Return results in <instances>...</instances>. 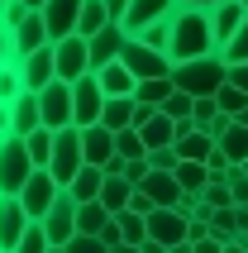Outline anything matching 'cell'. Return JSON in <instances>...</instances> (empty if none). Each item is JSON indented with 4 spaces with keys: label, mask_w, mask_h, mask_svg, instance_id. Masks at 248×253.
Returning a JSON list of instances; mask_svg holds the SVG:
<instances>
[{
    "label": "cell",
    "mask_w": 248,
    "mask_h": 253,
    "mask_svg": "<svg viewBox=\"0 0 248 253\" xmlns=\"http://www.w3.org/2000/svg\"><path fill=\"white\" fill-rule=\"evenodd\" d=\"M220 53V39H215V14L210 10H186L181 5L172 14V43H167V57L172 62H196V57H215Z\"/></svg>",
    "instance_id": "obj_1"
},
{
    "label": "cell",
    "mask_w": 248,
    "mask_h": 253,
    "mask_svg": "<svg viewBox=\"0 0 248 253\" xmlns=\"http://www.w3.org/2000/svg\"><path fill=\"white\" fill-rule=\"evenodd\" d=\"M172 82H177V91H186L191 100L220 96V86L229 82V62H224L220 53L215 57H196V62H177V67H172Z\"/></svg>",
    "instance_id": "obj_2"
},
{
    "label": "cell",
    "mask_w": 248,
    "mask_h": 253,
    "mask_svg": "<svg viewBox=\"0 0 248 253\" xmlns=\"http://www.w3.org/2000/svg\"><path fill=\"white\" fill-rule=\"evenodd\" d=\"M34 172H39V163H34L24 139H14V134L0 139V196H19Z\"/></svg>",
    "instance_id": "obj_3"
},
{
    "label": "cell",
    "mask_w": 248,
    "mask_h": 253,
    "mask_svg": "<svg viewBox=\"0 0 248 253\" xmlns=\"http://www.w3.org/2000/svg\"><path fill=\"white\" fill-rule=\"evenodd\" d=\"M82 168H86V153H82V125L57 129V139H53V163H48V172H53L62 186H72Z\"/></svg>",
    "instance_id": "obj_4"
},
{
    "label": "cell",
    "mask_w": 248,
    "mask_h": 253,
    "mask_svg": "<svg viewBox=\"0 0 248 253\" xmlns=\"http://www.w3.org/2000/svg\"><path fill=\"white\" fill-rule=\"evenodd\" d=\"M120 62H124L129 72H134L138 82H153V77H172V67H177V62H172V57H167L163 48H148L143 39H129V43H124Z\"/></svg>",
    "instance_id": "obj_5"
},
{
    "label": "cell",
    "mask_w": 248,
    "mask_h": 253,
    "mask_svg": "<svg viewBox=\"0 0 248 253\" xmlns=\"http://www.w3.org/2000/svg\"><path fill=\"white\" fill-rule=\"evenodd\" d=\"M43 129H72L77 125V105H72V82H53L39 91Z\"/></svg>",
    "instance_id": "obj_6"
},
{
    "label": "cell",
    "mask_w": 248,
    "mask_h": 253,
    "mask_svg": "<svg viewBox=\"0 0 248 253\" xmlns=\"http://www.w3.org/2000/svg\"><path fill=\"white\" fill-rule=\"evenodd\" d=\"M105 86H100V77L96 72H86L82 82H72V105H77V125L82 129H91V125H100V115H105Z\"/></svg>",
    "instance_id": "obj_7"
},
{
    "label": "cell",
    "mask_w": 248,
    "mask_h": 253,
    "mask_svg": "<svg viewBox=\"0 0 248 253\" xmlns=\"http://www.w3.org/2000/svg\"><path fill=\"white\" fill-rule=\"evenodd\" d=\"M77 206H82V201H77L67 186H62L57 206L43 215V229H48V244H53V249H67V244L77 239Z\"/></svg>",
    "instance_id": "obj_8"
},
{
    "label": "cell",
    "mask_w": 248,
    "mask_h": 253,
    "mask_svg": "<svg viewBox=\"0 0 248 253\" xmlns=\"http://www.w3.org/2000/svg\"><path fill=\"white\" fill-rule=\"evenodd\" d=\"M57 196H62V182H57V177H53L48 168H39L34 177H29V186L19 191V206H24V211L34 215V220H43V215H48V211L57 206Z\"/></svg>",
    "instance_id": "obj_9"
},
{
    "label": "cell",
    "mask_w": 248,
    "mask_h": 253,
    "mask_svg": "<svg viewBox=\"0 0 248 253\" xmlns=\"http://www.w3.org/2000/svg\"><path fill=\"white\" fill-rule=\"evenodd\" d=\"M177 10H181V0H129L124 29H129V39H138V34H148L153 24H167Z\"/></svg>",
    "instance_id": "obj_10"
},
{
    "label": "cell",
    "mask_w": 248,
    "mask_h": 253,
    "mask_svg": "<svg viewBox=\"0 0 248 253\" xmlns=\"http://www.w3.org/2000/svg\"><path fill=\"white\" fill-rule=\"evenodd\" d=\"M53 53H57V82H82L86 72H96L91 67V43H86L82 34L53 43Z\"/></svg>",
    "instance_id": "obj_11"
},
{
    "label": "cell",
    "mask_w": 248,
    "mask_h": 253,
    "mask_svg": "<svg viewBox=\"0 0 248 253\" xmlns=\"http://www.w3.org/2000/svg\"><path fill=\"white\" fill-rule=\"evenodd\" d=\"M210 139H215V148H220L234 168H244L248 163V125H239V120H229V115H220L215 125L206 129Z\"/></svg>",
    "instance_id": "obj_12"
},
{
    "label": "cell",
    "mask_w": 248,
    "mask_h": 253,
    "mask_svg": "<svg viewBox=\"0 0 248 253\" xmlns=\"http://www.w3.org/2000/svg\"><path fill=\"white\" fill-rule=\"evenodd\" d=\"M34 225V215L19 206V196H0V253H14L24 229Z\"/></svg>",
    "instance_id": "obj_13"
},
{
    "label": "cell",
    "mask_w": 248,
    "mask_h": 253,
    "mask_svg": "<svg viewBox=\"0 0 248 253\" xmlns=\"http://www.w3.org/2000/svg\"><path fill=\"white\" fill-rule=\"evenodd\" d=\"M82 5H86V0H48V5H43V24H48V39H53V43H62V39L77 34Z\"/></svg>",
    "instance_id": "obj_14"
},
{
    "label": "cell",
    "mask_w": 248,
    "mask_h": 253,
    "mask_svg": "<svg viewBox=\"0 0 248 253\" xmlns=\"http://www.w3.org/2000/svg\"><path fill=\"white\" fill-rule=\"evenodd\" d=\"M19 77H24L29 91L53 86V82H57V53H53V43H48V48H39V53H29V57H19Z\"/></svg>",
    "instance_id": "obj_15"
},
{
    "label": "cell",
    "mask_w": 248,
    "mask_h": 253,
    "mask_svg": "<svg viewBox=\"0 0 248 253\" xmlns=\"http://www.w3.org/2000/svg\"><path fill=\"white\" fill-rule=\"evenodd\" d=\"M91 43V67H110V62H120V53H124V43H129V29L124 24H105L96 34V39H86Z\"/></svg>",
    "instance_id": "obj_16"
},
{
    "label": "cell",
    "mask_w": 248,
    "mask_h": 253,
    "mask_svg": "<svg viewBox=\"0 0 248 253\" xmlns=\"http://www.w3.org/2000/svg\"><path fill=\"white\" fill-rule=\"evenodd\" d=\"M186 229H191V220H186L181 211H153L148 215V239H158L163 249L186 244Z\"/></svg>",
    "instance_id": "obj_17"
},
{
    "label": "cell",
    "mask_w": 248,
    "mask_h": 253,
    "mask_svg": "<svg viewBox=\"0 0 248 253\" xmlns=\"http://www.w3.org/2000/svg\"><path fill=\"white\" fill-rule=\"evenodd\" d=\"M14 57H29V53H39V48H48V24H43V10H29L24 24H14Z\"/></svg>",
    "instance_id": "obj_18"
},
{
    "label": "cell",
    "mask_w": 248,
    "mask_h": 253,
    "mask_svg": "<svg viewBox=\"0 0 248 253\" xmlns=\"http://www.w3.org/2000/svg\"><path fill=\"white\" fill-rule=\"evenodd\" d=\"M82 153H86L91 168H105V163L115 158V129H105V125L82 129Z\"/></svg>",
    "instance_id": "obj_19"
},
{
    "label": "cell",
    "mask_w": 248,
    "mask_h": 253,
    "mask_svg": "<svg viewBox=\"0 0 248 253\" xmlns=\"http://www.w3.org/2000/svg\"><path fill=\"white\" fill-rule=\"evenodd\" d=\"M143 191L153 196V206H158V211H177V206H181V196H186V191H181V182L172 177V172H148Z\"/></svg>",
    "instance_id": "obj_20"
},
{
    "label": "cell",
    "mask_w": 248,
    "mask_h": 253,
    "mask_svg": "<svg viewBox=\"0 0 248 253\" xmlns=\"http://www.w3.org/2000/svg\"><path fill=\"white\" fill-rule=\"evenodd\" d=\"M100 125L115 129V134H120V129H134V125H138V100H134V96H110V100H105Z\"/></svg>",
    "instance_id": "obj_21"
},
{
    "label": "cell",
    "mask_w": 248,
    "mask_h": 253,
    "mask_svg": "<svg viewBox=\"0 0 248 253\" xmlns=\"http://www.w3.org/2000/svg\"><path fill=\"white\" fill-rule=\"evenodd\" d=\"M34 129H43V110H39V91H24L14 100V139H29Z\"/></svg>",
    "instance_id": "obj_22"
},
{
    "label": "cell",
    "mask_w": 248,
    "mask_h": 253,
    "mask_svg": "<svg viewBox=\"0 0 248 253\" xmlns=\"http://www.w3.org/2000/svg\"><path fill=\"white\" fill-rule=\"evenodd\" d=\"M138 134H143V143H148V153L153 148H172V143H177V120H167L163 110H153L148 125H138Z\"/></svg>",
    "instance_id": "obj_23"
},
{
    "label": "cell",
    "mask_w": 248,
    "mask_h": 253,
    "mask_svg": "<svg viewBox=\"0 0 248 253\" xmlns=\"http://www.w3.org/2000/svg\"><path fill=\"white\" fill-rule=\"evenodd\" d=\"M210 14H215V39H220V48H224V43L239 34V24L248 19V5H239V0H224L220 10H210Z\"/></svg>",
    "instance_id": "obj_24"
},
{
    "label": "cell",
    "mask_w": 248,
    "mask_h": 253,
    "mask_svg": "<svg viewBox=\"0 0 248 253\" xmlns=\"http://www.w3.org/2000/svg\"><path fill=\"white\" fill-rule=\"evenodd\" d=\"M134 191H138V186L129 182V177H110V172H105V191H100V206H105L110 215H120V211H129Z\"/></svg>",
    "instance_id": "obj_25"
},
{
    "label": "cell",
    "mask_w": 248,
    "mask_h": 253,
    "mask_svg": "<svg viewBox=\"0 0 248 253\" xmlns=\"http://www.w3.org/2000/svg\"><path fill=\"white\" fill-rule=\"evenodd\" d=\"M96 77H100V86H105V96H134V91H138V77L124 67V62H110V67H100Z\"/></svg>",
    "instance_id": "obj_26"
},
{
    "label": "cell",
    "mask_w": 248,
    "mask_h": 253,
    "mask_svg": "<svg viewBox=\"0 0 248 253\" xmlns=\"http://www.w3.org/2000/svg\"><path fill=\"white\" fill-rule=\"evenodd\" d=\"M105 24H115V19H110V5H105V0H86V5H82V19H77V34H82V39H96Z\"/></svg>",
    "instance_id": "obj_27"
},
{
    "label": "cell",
    "mask_w": 248,
    "mask_h": 253,
    "mask_svg": "<svg viewBox=\"0 0 248 253\" xmlns=\"http://www.w3.org/2000/svg\"><path fill=\"white\" fill-rule=\"evenodd\" d=\"M115 215L100 206V201H82L77 206V234H105V225H110Z\"/></svg>",
    "instance_id": "obj_28"
},
{
    "label": "cell",
    "mask_w": 248,
    "mask_h": 253,
    "mask_svg": "<svg viewBox=\"0 0 248 253\" xmlns=\"http://www.w3.org/2000/svg\"><path fill=\"white\" fill-rule=\"evenodd\" d=\"M67 191H72L77 201H100V191H105V168H91V163H86Z\"/></svg>",
    "instance_id": "obj_29"
},
{
    "label": "cell",
    "mask_w": 248,
    "mask_h": 253,
    "mask_svg": "<svg viewBox=\"0 0 248 253\" xmlns=\"http://www.w3.org/2000/svg\"><path fill=\"white\" fill-rule=\"evenodd\" d=\"M177 91V82L172 77H153V82H138V91H134V100L138 105H148V110H163V100Z\"/></svg>",
    "instance_id": "obj_30"
},
{
    "label": "cell",
    "mask_w": 248,
    "mask_h": 253,
    "mask_svg": "<svg viewBox=\"0 0 248 253\" xmlns=\"http://www.w3.org/2000/svg\"><path fill=\"white\" fill-rule=\"evenodd\" d=\"M172 177H177V182H181V191H191V196H201V191L210 186V168H206V163H181Z\"/></svg>",
    "instance_id": "obj_31"
},
{
    "label": "cell",
    "mask_w": 248,
    "mask_h": 253,
    "mask_svg": "<svg viewBox=\"0 0 248 253\" xmlns=\"http://www.w3.org/2000/svg\"><path fill=\"white\" fill-rule=\"evenodd\" d=\"M210 239H220V244H239V215H234V206L210 215Z\"/></svg>",
    "instance_id": "obj_32"
},
{
    "label": "cell",
    "mask_w": 248,
    "mask_h": 253,
    "mask_svg": "<svg viewBox=\"0 0 248 253\" xmlns=\"http://www.w3.org/2000/svg\"><path fill=\"white\" fill-rule=\"evenodd\" d=\"M24 91H29V86H24V77H19V62H5V67H0V100L14 105Z\"/></svg>",
    "instance_id": "obj_33"
},
{
    "label": "cell",
    "mask_w": 248,
    "mask_h": 253,
    "mask_svg": "<svg viewBox=\"0 0 248 253\" xmlns=\"http://www.w3.org/2000/svg\"><path fill=\"white\" fill-rule=\"evenodd\" d=\"M115 153L129 158V163H138V158H148V143H143L138 129H120V134H115Z\"/></svg>",
    "instance_id": "obj_34"
},
{
    "label": "cell",
    "mask_w": 248,
    "mask_h": 253,
    "mask_svg": "<svg viewBox=\"0 0 248 253\" xmlns=\"http://www.w3.org/2000/svg\"><path fill=\"white\" fill-rule=\"evenodd\" d=\"M115 220H120L124 244H143V239H148V215H138V211H120Z\"/></svg>",
    "instance_id": "obj_35"
},
{
    "label": "cell",
    "mask_w": 248,
    "mask_h": 253,
    "mask_svg": "<svg viewBox=\"0 0 248 253\" xmlns=\"http://www.w3.org/2000/svg\"><path fill=\"white\" fill-rule=\"evenodd\" d=\"M53 139H57V129H34V134H29V153H34V163H39V168H48V163H53Z\"/></svg>",
    "instance_id": "obj_36"
},
{
    "label": "cell",
    "mask_w": 248,
    "mask_h": 253,
    "mask_svg": "<svg viewBox=\"0 0 248 253\" xmlns=\"http://www.w3.org/2000/svg\"><path fill=\"white\" fill-rule=\"evenodd\" d=\"M215 100H220V110L229 115V120H239V115L248 110V91H239V86H229V82L220 86V96H215Z\"/></svg>",
    "instance_id": "obj_37"
},
{
    "label": "cell",
    "mask_w": 248,
    "mask_h": 253,
    "mask_svg": "<svg viewBox=\"0 0 248 253\" xmlns=\"http://www.w3.org/2000/svg\"><path fill=\"white\" fill-rule=\"evenodd\" d=\"M53 244H48V229H43V220H34V225L24 229V239H19V249L14 253H48Z\"/></svg>",
    "instance_id": "obj_38"
},
{
    "label": "cell",
    "mask_w": 248,
    "mask_h": 253,
    "mask_svg": "<svg viewBox=\"0 0 248 253\" xmlns=\"http://www.w3.org/2000/svg\"><path fill=\"white\" fill-rule=\"evenodd\" d=\"M220 57H224V62H248V19L239 24V34H234V39L220 48Z\"/></svg>",
    "instance_id": "obj_39"
},
{
    "label": "cell",
    "mask_w": 248,
    "mask_h": 253,
    "mask_svg": "<svg viewBox=\"0 0 248 253\" xmlns=\"http://www.w3.org/2000/svg\"><path fill=\"white\" fill-rule=\"evenodd\" d=\"M191 105H196V100L186 96V91H172V96L163 100V115H167V120H177V125H181V120H191Z\"/></svg>",
    "instance_id": "obj_40"
},
{
    "label": "cell",
    "mask_w": 248,
    "mask_h": 253,
    "mask_svg": "<svg viewBox=\"0 0 248 253\" xmlns=\"http://www.w3.org/2000/svg\"><path fill=\"white\" fill-rule=\"evenodd\" d=\"M220 100H215V96H206V100H196V105H191V120H196V129H210V125H215V120H220Z\"/></svg>",
    "instance_id": "obj_41"
},
{
    "label": "cell",
    "mask_w": 248,
    "mask_h": 253,
    "mask_svg": "<svg viewBox=\"0 0 248 253\" xmlns=\"http://www.w3.org/2000/svg\"><path fill=\"white\" fill-rule=\"evenodd\" d=\"M201 201L215 206V211H229V206H234V191H229V182H210L206 191H201Z\"/></svg>",
    "instance_id": "obj_42"
},
{
    "label": "cell",
    "mask_w": 248,
    "mask_h": 253,
    "mask_svg": "<svg viewBox=\"0 0 248 253\" xmlns=\"http://www.w3.org/2000/svg\"><path fill=\"white\" fill-rule=\"evenodd\" d=\"M148 168L153 172H177L181 168V153H177V148H153V153H148Z\"/></svg>",
    "instance_id": "obj_43"
},
{
    "label": "cell",
    "mask_w": 248,
    "mask_h": 253,
    "mask_svg": "<svg viewBox=\"0 0 248 253\" xmlns=\"http://www.w3.org/2000/svg\"><path fill=\"white\" fill-rule=\"evenodd\" d=\"M67 253H110V244L100 239V234H77V239L67 244Z\"/></svg>",
    "instance_id": "obj_44"
},
{
    "label": "cell",
    "mask_w": 248,
    "mask_h": 253,
    "mask_svg": "<svg viewBox=\"0 0 248 253\" xmlns=\"http://www.w3.org/2000/svg\"><path fill=\"white\" fill-rule=\"evenodd\" d=\"M224 182H229V191H234V206H248V172L244 168H229Z\"/></svg>",
    "instance_id": "obj_45"
},
{
    "label": "cell",
    "mask_w": 248,
    "mask_h": 253,
    "mask_svg": "<svg viewBox=\"0 0 248 253\" xmlns=\"http://www.w3.org/2000/svg\"><path fill=\"white\" fill-rule=\"evenodd\" d=\"M24 19H29V5H24V0H10V5H5V10H0V24H5V29H14V24H24Z\"/></svg>",
    "instance_id": "obj_46"
},
{
    "label": "cell",
    "mask_w": 248,
    "mask_h": 253,
    "mask_svg": "<svg viewBox=\"0 0 248 253\" xmlns=\"http://www.w3.org/2000/svg\"><path fill=\"white\" fill-rule=\"evenodd\" d=\"M5 62H19V57H14V34L0 24V67H5Z\"/></svg>",
    "instance_id": "obj_47"
},
{
    "label": "cell",
    "mask_w": 248,
    "mask_h": 253,
    "mask_svg": "<svg viewBox=\"0 0 248 253\" xmlns=\"http://www.w3.org/2000/svg\"><path fill=\"white\" fill-rule=\"evenodd\" d=\"M229 86L248 91V62H229Z\"/></svg>",
    "instance_id": "obj_48"
},
{
    "label": "cell",
    "mask_w": 248,
    "mask_h": 253,
    "mask_svg": "<svg viewBox=\"0 0 248 253\" xmlns=\"http://www.w3.org/2000/svg\"><path fill=\"white\" fill-rule=\"evenodd\" d=\"M186 239H191V244L210 239V220H196V215H191V229H186Z\"/></svg>",
    "instance_id": "obj_49"
},
{
    "label": "cell",
    "mask_w": 248,
    "mask_h": 253,
    "mask_svg": "<svg viewBox=\"0 0 248 253\" xmlns=\"http://www.w3.org/2000/svg\"><path fill=\"white\" fill-rule=\"evenodd\" d=\"M105 5H110V19H115V24H124V14H129V0H105Z\"/></svg>",
    "instance_id": "obj_50"
},
{
    "label": "cell",
    "mask_w": 248,
    "mask_h": 253,
    "mask_svg": "<svg viewBox=\"0 0 248 253\" xmlns=\"http://www.w3.org/2000/svg\"><path fill=\"white\" fill-rule=\"evenodd\" d=\"M100 239L110 244V249H115V244H124V234H120V220H110V225H105V234H100Z\"/></svg>",
    "instance_id": "obj_51"
},
{
    "label": "cell",
    "mask_w": 248,
    "mask_h": 253,
    "mask_svg": "<svg viewBox=\"0 0 248 253\" xmlns=\"http://www.w3.org/2000/svg\"><path fill=\"white\" fill-rule=\"evenodd\" d=\"M191 249H196V253H224L229 244H220V239H201V244H191Z\"/></svg>",
    "instance_id": "obj_52"
},
{
    "label": "cell",
    "mask_w": 248,
    "mask_h": 253,
    "mask_svg": "<svg viewBox=\"0 0 248 253\" xmlns=\"http://www.w3.org/2000/svg\"><path fill=\"white\" fill-rule=\"evenodd\" d=\"M181 5H186V10H220L224 0H181Z\"/></svg>",
    "instance_id": "obj_53"
},
{
    "label": "cell",
    "mask_w": 248,
    "mask_h": 253,
    "mask_svg": "<svg viewBox=\"0 0 248 253\" xmlns=\"http://www.w3.org/2000/svg\"><path fill=\"white\" fill-rule=\"evenodd\" d=\"M234 215H239V239L248 244V206H234Z\"/></svg>",
    "instance_id": "obj_54"
},
{
    "label": "cell",
    "mask_w": 248,
    "mask_h": 253,
    "mask_svg": "<svg viewBox=\"0 0 248 253\" xmlns=\"http://www.w3.org/2000/svg\"><path fill=\"white\" fill-rule=\"evenodd\" d=\"M110 253H143V244H115Z\"/></svg>",
    "instance_id": "obj_55"
},
{
    "label": "cell",
    "mask_w": 248,
    "mask_h": 253,
    "mask_svg": "<svg viewBox=\"0 0 248 253\" xmlns=\"http://www.w3.org/2000/svg\"><path fill=\"white\" fill-rule=\"evenodd\" d=\"M167 253H196V249H191V239H186V244H172Z\"/></svg>",
    "instance_id": "obj_56"
},
{
    "label": "cell",
    "mask_w": 248,
    "mask_h": 253,
    "mask_svg": "<svg viewBox=\"0 0 248 253\" xmlns=\"http://www.w3.org/2000/svg\"><path fill=\"white\" fill-rule=\"evenodd\" d=\"M224 253H248V244L239 239V244H229V249H224Z\"/></svg>",
    "instance_id": "obj_57"
},
{
    "label": "cell",
    "mask_w": 248,
    "mask_h": 253,
    "mask_svg": "<svg viewBox=\"0 0 248 253\" xmlns=\"http://www.w3.org/2000/svg\"><path fill=\"white\" fill-rule=\"evenodd\" d=\"M24 5H29V10H43V5H48V0H24Z\"/></svg>",
    "instance_id": "obj_58"
},
{
    "label": "cell",
    "mask_w": 248,
    "mask_h": 253,
    "mask_svg": "<svg viewBox=\"0 0 248 253\" xmlns=\"http://www.w3.org/2000/svg\"><path fill=\"white\" fill-rule=\"evenodd\" d=\"M48 253H67V249H48Z\"/></svg>",
    "instance_id": "obj_59"
},
{
    "label": "cell",
    "mask_w": 248,
    "mask_h": 253,
    "mask_svg": "<svg viewBox=\"0 0 248 253\" xmlns=\"http://www.w3.org/2000/svg\"><path fill=\"white\" fill-rule=\"evenodd\" d=\"M5 5H10V0H0V10H5Z\"/></svg>",
    "instance_id": "obj_60"
},
{
    "label": "cell",
    "mask_w": 248,
    "mask_h": 253,
    "mask_svg": "<svg viewBox=\"0 0 248 253\" xmlns=\"http://www.w3.org/2000/svg\"><path fill=\"white\" fill-rule=\"evenodd\" d=\"M239 5H248V0H239Z\"/></svg>",
    "instance_id": "obj_61"
},
{
    "label": "cell",
    "mask_w": 248,
    "mask_h": 253,
    "mask_svg": "<svg viewBox=\"0 0 248 253\" xmlns=\"http://www.w3.org/2000/svg\"><path fill=\"white\" fill-rule=\"evenodd\" d=\"M244 172H248V163H244Z\"/></svg>",
    "instance_id": "obj_62"
}]
</instances>
